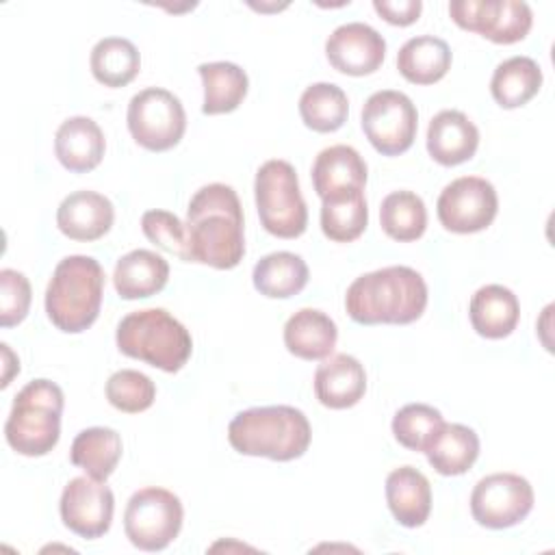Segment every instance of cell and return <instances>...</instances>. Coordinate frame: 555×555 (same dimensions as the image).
I'll use <instances>...</instances> for the list:
<instances>
[{
    "label": "cell",
    "instance_id": "6da1fadb",
    "mask_svg": "<svg viewBox=\"0 0 555 555\" xmlns=\"http://www.w3.org/2000/svg\"><path fill=\"white\" fill-rule=\"evenodd\" d=\"M186 258L212 269H234L245 254L243 208L232 186L212 182L195 191L186 208Z\"/></svg>",
    "mask_w": 555,
    "mask_h": 555
},
{
    "label": "cell",
    "instance_id": "7a4b0ae2",
    "mask_svg": "<svg viewBox=\"0 0 555 555\" xmlns=\"http://www.w3.org/2000/svg\"><path fill=\"white\" fill-rule=\"evenodd\" d=\"M427 308V284L403 264L384 267L356 278L345 295L347 314L360 325H408Z\"/></svg>",
    "mask_w": 555,
    "mask_h": 555
},
{
    "label": "cell",
    "instance_id": "3957f363",
    "mask_svg": "<svg viewBox=\"0 0 555 555\" xmlns=\"http://www.w3.org/2000/svg\"><path fill=\"white\" fill-rule=\"evenodd\" d=\"M308 416L293 405H262L238 412L228 425V440L241 455L291 462L310 447Z\"/></svg>",
    "mask_w": 555,
    "mask_h": 555
},
{
    "label": "cell",
    "instance_id": "277c9868",
    "mask_svg": "<svg viewBox=\"0 0 555 555\" xmlns=\"http://www.w3.org/2000/svg\"><path fill=\"white\" fill-rule=\"evenodd\" d=\"M104 271L91 256H67L56 267L46 288V314L61 332L80 334L100 314Z\"/></svg>",
    "mask_w": 555,
    "mask_h": 555
},
{
    "label": "cell",
    "instance_id": "5b68a950",
    "mask_svg": "<svg viewBox=\"0 0 555 555\" xmlns=\"http://www.w3.org/2000/svg\"><path fill=\"white\" fill-rule=\"evenodd\" d=\"M124 356L165 373L180 371L193 351L189 330L165 308H145L126 314L115 334Z\"/></svg>",
    "mask_w": 555,
    "mask_h": 555
},
{
    "label": "cell",
    "instance_id": "8992f818",
    "mask_svg": "<svg viewBox=\"0 0 555 555\" xmlns=\"http://www.w3.org/2000/svg\"><path fill=\"white\" fill-rule=\"evenodd\" d=\"M63 403V390L54 382H28L15 395L4 423V438L9 447L26 457L48 455L61 438Z\"/></svg>",
    "mask_w": 555,
    "mask_h": 555
},
{
    "label": "cell",
    "instance_id": "52a82bcc",
    "mask_svg": "<svg viewBox=\"0 0 555 555\" xmlns=\"http://www.w3.org/2000/svg\"><path fill=\"white\" fill-rule=\"evenodd\" d=\"M256 210L262 228L278 238H297L308 228V208L297 171L282 158L260 165L254 180Z\"/></svg>",
    "mask_w": 555,
    "mask_h": 555
},
{
    "label": "cell",
    "instance_id": "ba28073f",
    "mask_svg": "<svg viewBox=\"0 0 555 555\" xmlns=\"http://www.w3.org/2000/svg\"><path fill=\"white\" fill-rule=\"evenodd\" d=\"M184 509L180 499L156 486L137 490L124 512V531L141 551H163L180 533Z\"/></svg>",
    "mask_w": 555,
    "mask_h": 555
},
{
    "label": "cell",
    "instance_id": "9c48e42d",
    "mask_svg": "<svg viewBox=\"0 0 555 555\" xmlns=\"http://www.w3.org/2000/svg\"><path fill=\"white\" fill-rule=\"evenodd\" d=\"M128 130L150 152H167L180 143L186 130L182 102L167 89L147 87L130 98Z\"/></svg>",
    "mask_w": 555,
    "mask_h": 555
},
{
    "label": "cell",
    "instance_id": "30bf717a",
    "mask_svg": "<svg viewBox=\"0 0 555 555\" xmlns=\"http://www.w3.org/2000/svg\"><path fill=\"white\" fill-rule=\"evenodd\" d=\"M418 113L412 100L395 89L375 91L362 106V130L384 156H399L414 143Z\"/></svg>",
    "mask_w": 555,
    "mask_h": 555
},
{
    "label": "cell",
    "instance_id": "8fae6325",
    "mask_svg": "<svg viewBox=\"0 0 555 555\" xmlns=\"http://www.w3.org/2000/svg\"><path fill=\"white\" fill-rule=\"evenodd\" d=\"M533 488L516 473H492L470 492V514L486 529H507L522 522L533 509Z\"/></svg>",
    "mask_w": 555,
    "mask_h": 555
},
{
    "label": "cell",
    "instance_id": "7c38bea8",
    "mask_svg": "<svg viewBox=\"0 0 555 555\" xmlns=\"http://www.w3.org/2000/svg\"><path fill=\"white\" fill-rule=\"evenodd\" d=\"M449 15L460 28L503 46L522 41L533 24V13L522 0H453Z\"/></svg>",
    "mask_w": 555,
    "mask_h": 555
},
{
    "label": "cell",
    "instance_id": "4fadbf2b",
    "mask_svg": "<svg viewBox=\"0 0 555 555\" xmlns=\"http://www.w3.org/2000/svg\"><path fill=\"white\" fill-rule=\"evenodd\" d=\"M499 210V197L486 178L462 176L449 182L436 202V212L444 230L473 234L486 230Z\"/></svg>",
    "mask_w": 555,
    "mask_h": 555
},
{
    "label": "cell",
    "instance_id": "5bb4252c",
    "mask_svg": "<svg viewBox=\"0 0 555 555\" xmlns=\"http://www.w3.org/2000/svg\"><path fill=\"white\" fill-rule=\"evenodd\" d=\"M115 496L106 481L93 477H74L61 494L59 512L63 525L80 538H102L113 522Z\"/></svg>",
    "mask_w": 555,
    "mask_h": 555
},
{
    "label": "cell",
    "instance_id": "9a60e30c",
    "mask_svg": "<svg viewBox=\"0 0 555 555\" xmlns=\"http://www.w3.org/2000/svg\"><path fill=\"white\" fill-rule=\"evenodd\" d=\"M330 65L347 76H366L379 69L386 56L384 37L364 22L338 26L325 41Z\"/></svg>",
    "mask_w": 555,
    "mask_h": 555
},
{
    "label": "cell",
    "instance_id": "2e32d148",
    "mask_svg": "<svg viewBox=\"0 0 555 555\" xmlns=\"http://www.w3.org/2000/svg\"><path fill=\"white\" fill-rule=\"evenodd\" d=\"M115 219L111 199L95 191L69 193L56 210L59 230L72 241H98L102 238Z\"/></svg>",
    "mask_w": 555,
    "mask_h": 555
},
{
    "label": "cell",
    "instance_id": "e0dca14e",
    "mask_svg": "<svg viewBox=\"0 0 555 555\" xmlns=\"http://www.w3.org/2000/svg\"><path fill=\"white\" fill-rule=\"evenodd\" d=\"M366 392V373L358 358L349 353L327 356L314 371V395L332 410L356 405Z\"/></svg>",
    "mask_w": 555,
    "mask_h": 555
},
{
    "label": "cell",
    "instance_id": "ac0fdd59",
    "mask_svg": "<svg viewBox=\"0 0 555 555\" xmlns=\"http://www.w3.org/2000/svg\"><path fill=\"white\" fill-rule=\"evenodd\" d=\"M479 145L477 126L462 111H440L427 128V152L444 167H455L470 160Z\"/></svg>",
    "mask_w": 555,
    "mask_h": 555
},
{
    "label": "cell",
    "instance_id": "d6986e66",
    "mask_svg": "<svg viewBox=\"0 0 555 555\" xmlns=\"http://www.w3.org/2000/svg\"><path fill=\"white\" fill-rule=\"evenodd\" d=\"M104 150V132L91 117H69L56 130L54 154L59 163L74 173H87L95 169L102 163Z\"/></svg>",
    "mask_w": 555,
    "mask_h": 555
},
{
    "label": "cell",
    "instance_id": "ffe728a7",
    "mask_svg": "<svg viewBox=\"0 0 555 555\" xmlns=\"http://www.w3.org/2000/svg\"><path fill=\"white\" fill-rule=\"evenodd\" d=\"M386 501L403 527H421L431 512L429 479L414 466H399L386 477Z\"/></svg>",
    "mask_w": 555,
    "mask_h": 555
},
{
    "label": "cell",
    "instance_id": "44dd1931",
    "mask_svg": "<svg viewBox=\"0 0 555 555\" xmlns=\"http://www.w3.org/2000/svg\"><path fill=\"white\" fill-rule=\"evenodd\" d=\"M468 317L473 330L483 338H505L509 336L520 317L518 297L501 284L481 286L468 304Z\"/></svg>",
    "mask_w": 555,
    "mask_h": 555
},
{
    "label": "cell",
    "instance_id": "7402d4cb",
    "mask_svg": "<svg viewBox=\"0 0 555 555\" xmlns=\"http://www.w3.org/2000/svg\"><path fill=\"white\" fill-rule=\"evenodd\" d=\"M169 264L150 249H132L121 256L113 271V284L121 299H145L165 288Z\"/></svg>",
    "mask_w": 555,
    "mask_h": 555
},
{
    "label": "cell",
    "instance_id": "603a6c76",
    "mask_svg": "<svg viewBox=\"0 0 555 555\" xmlns=\"http://www.w3.org/2000/svg\"><path fill=\"white\" fill-rule=\"evenodd\" d=\"M338 340L336 323L317 308H301L284 325L286 349L301 360H325Z\"/></svg>",
    "mask_w": 555,
    "mask_h": 555
},
{
    "label": "cell",
    "instance_id": "cb8c5ba5",
    "mask_svg": "<svg viewBox=\"0 0 555 555\" xmlns=\"http://www.w3.org/2000/svg\"><path fill=\"white\" fill-rule=\"evenodd\" d=\"M451 59V48L444 39L418 35L399 48L397 69L412 85H434L447 76Z\"/></svg>",
    "mask_w": 555,
    "mask_h": 555
},
{
    "label": "cell",
    "instance_id": "d4e9b609",
    "mask_svg": "<svg viewBox=\"0 0 555 555\" xmlns=\"http://www.w3.org/2000/svg\"><path fill=\"white\" fill-rule=\"evenodd\" d=\"M310 176L317 195L323 199L340 189H364L366 163L351 145H332L317 154Z\"/></svg>",
    "mask_w": 555,
    "mask_h": 555
},
{
    "label": "cell",
    "instance_id": "484cf974",
    "mask_svg": "<svg viewBox=\"0 0 555 555\" xmlns=\"http://www.w3.org/2000/svg\"><path fill=\"white\" fill-rule=\"evenodd\" d=\"M369 223L364 189H340L323 197L321 230L334 243L356 241Z\"/></svg>",
    "mask_w": 555,
    "mask_h": 555
},
{
    "label": "cell",
    "instance_id": "4316f807",
    "mask_svg": "<svg viewBox=\"0 0 555 555\" xmlns=\"http://www.w3.org/2000/svg\"><path fill=\"white\" fill-rule=\"evenodd\" d=\"M308 275L306 260L293 251L267 254L251 271L256 291L271 299H288L301 293L308 284Z\"/></svg>",
    "mask_w": 555,
    "mask_h": 555
},
{
    "label": "cell",
    "instance_id": "83f0119b",
    "mask_svg": "<svg viewBox=\"0 0 555 555\" xmlns=\"http://www.w3.org/2000/svg\"><path fill=\"white\" fill-rule=\"evenodd\" d=\"M197 72L204 87V104H202L204 115L232 113L241 106L249 87V80L243 67L228 61H215V63H202Z\"/></svg>",
    "mask_w": 555,
    "mask_h": 555
},
{
    "label": "cell",
    "instance_id": "f1b7e54d",
    "mask_svg": "<svg viewBox=\"0 0 555 555\" xmlns=\"http://www.w3.org/2000/svg\"><path fill=\"white\" fill-rule=\"evenodd\" d=\"M121 438L115 429L111 427H89L82 429L69 449V460L74 466L82 468L89 477L98 481H106L119 460H121Z\"/></svg>",
    "mask_w": 555,
    "mask_h": 555
},
{
    "label": "cell",
    "instance_id": "f546056e",
    "mask_svg": "<svg viewBox=\"0 0 555 555\" xmlns=\"http://www.w3.org/2000/svg\"><path fill=\"white\" fill-rule=\"evenodd\" d=\"M540 87L542 69L529 56H512L499 63L490 80V93L503 108L525 106L531 98L538 95Z\"/></svg>",
    "mask_w": 555,
    "mask_h": 555
},
{
    "label": "cell",
    "instance_id": "4dcf8cb0",
    "mask_svg": "<svg viewBox=\"0 0 555 555\" xmlns=\"http://www.w3.org/2000/svg\"><path fill=\"white\" fill-rule=\"evenodd\" d=\"M425 455L436 473L455 477L475 464L479 455V438L470 427L462 423H444Z\"/></svg>",
    "mask_w": 555,
    "mask_h": 555
},
{
    "label": "cell",
    "instance_id": "1f68e13d",
    "mask_svg": "<svg viewBox=\"0 0 555 555\" xmlns=\"http://www.w3.org/2000/svg\"><path fill=\"white\" fill-rule=\"evenodd\" d=\"M91 74L104 87H126L141 69V54L130 39L104 37L91 50Z\"/></svg>",
    "mask_w": 555,
    "mask_h": 555
},
{
    "label": "cell",
    "instance_id": "d6a6232c",
    "mask_svg": "<svg viewBox=\"0 0 555 555\" xmlns=\"http://www.w3.org/2000/svg\"><path fill=\"white\" fill-rule=\"evenodd\" d=\"M379 225L392 241L410 243L425 234L427 208L412 191H392L382 199Z\"/></svg>",
    "mask_w": 555,
    "mask_h": 555
},
{
    "label": "cell",
    "instance_id": "836d02e7",
    "mask_svg": "<svg viewBox=\"0 0 555 555\" xmlns=\"http://www.w3.org/2000/svg\"><path fill=\"white\" fill-rule=\"evenodd\" d=\"M349 100L334 82H314L299 98L301 121L314 132H334L347 121Z\"/></svg>",
    "mask_w": 555,
    "mask_h": 555
},
{
    "label": "cell",
    "instance_id": "e575fe53",
    "mask_svg": "<svg viewBox=\"0 0 555 555\" xmlns=\"http://www.w3.org/2000/svg\"><path fill=\"white\" fill-rule=\"evenodd\" d=\"M444 427V418L440 410L427 403H408L397 410L392 418V434L397 442L410 451L425 453L440 429Z\"/></svg>",
    "mask_w": 555,
    "mask_h": 555
},
{
    "label": "cell",
    "instance_id": "d590c367",
    "mask_svg": "<svg viewBox=\"0 0 555 555\" xmlns=\"http://www.w3.org/2000/svg\"><path fill=\"white\" fill-rule=\"evenodd\" d=\"M106 399L119 412L139 414L154 403L156 386L145 373H139L134 369H121L108 377Z\"/></svg>",
    "mask_w": 555,
    "mask_h": 555
},
{
    "label": "cell",
    "instance_id": "8d00e7d4",
    "mask_svg": "<svg viewBox=\"0 0 555 555\" xmlns=\"http://www.w3.org/2000/svg\"><path fill=\"white\" fill-rule=\"evenodd\" d=\"M141 230L150 243L160 247L167 254L186 258V228L169 210H145L141 217Z\"/></svg>",
    "mask_w": 555,
    "mask_h": 555
},
{
    "label": "cell",
    "instance_id": "74e56055",
    "mask_svg": "<svg viewBox=\"0 0 555 555\" xmlns=\"http://www.w3.org/2000/svg\"><path fill=\"white\" fill-rule=\"evenodd\" d=\"M30 282L15 269L0 271V325L13 327L22 323L30 308Z\"/></svg>",
    "mask_w": 555,
    "mask_h": 555
},
{
    "label": "cell",
    "instance_id": "f35d334b",
    "mask_svg": "<svg viewBox=\"0 0 555 555\" xmlns=\"http://www.w3.org/2000/svg\"><path fill=\"white\" fill-rule=\"evenodd\" d=\"M373 9L395 26H410L418 20L423 2L421 0H375Z\"/></svg>",
    "mask_w": 555,
    "mask_h": 555
},
{
    "label": "cell",
    "instance_id": "ab89813d",
    "mask_svg": "<svg viewBox=\"0 0 555 555\" xmlns=\"http://www.w3.org/2000/svg\"><path fill=\"white\" fill-rule=\"evenodd\" d=\"M0 347H2V353H4V364H7V369H9L11 364H17V362H20V360L13 356V351L9 349V345H7V343H2ZM9 384H11V373H9V371H4V377H2V384H0V386H2V388H7Z\"/></svg>",
    "mask_w": 555,
    "mask_h": 555
}]
</instances>
